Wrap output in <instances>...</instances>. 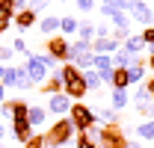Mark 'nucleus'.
<instances>
[{"mask_svg":"<svg viewBox=\"0 0 154 148\" xmlns=\"http://www.w3.org/2000/svg\"><path fill=\"white\" fill-rule=\"evenodd\" d=\"M74 125H71V119L68 116H62V119H57L51 128H48V133H45V145L48 148H59V145H71L74 142Z\"/></svg>","mask_w":154,"mask_h":148,"instance_id":"f257e3e1","label":"nucleus"},{"mask_svg":"<svg viewBox=\"0 0 154 148\" xmlns=\"http://www.w3.org/2000/svg\"><path fill=\"white\" fill-rule=\"evenodd\" d=\"M54 65H57V62H54L48 54H33L27 62H24L27 80H30L33 86H42V83L48 80V74H51V68H54Z\"/></svg>","mask_w":154,"mask_h":148,"instance_id":"f03ea898","label":"nucleus"},{"mask_svg":"<svg viewBox=\"0 0 154 148\" xmlns=\"http://www.w3.org/2000/svg\"><path fill=\"white\" fill-rule=\"evenodd\" d=\"M59 74H62L65 95L71 98V104H74V101H83V95L89 92V89H86V83H83V71H80V68H74L71 62H65V65L59 68Z\"/></svg>","mask_w":154,"mask_h":148,"instance_id":"7ed1b4c3","label":"nucleus"},{"mask_svg":"<svg viewBox=\"0 0 154 148\" xmlns=\"http://www.w3.org/2000/svg\"><path fill=\"white\" fill-rule=\"evenodd\" d=\"M68 119H71V125H74L77 133H86L89 128H95V125H98L95 107H89V104H83V101H74V104H71Z\"/></svg>","mask_w":154,"mask_h":148,"instance_id":"20e7f679","label":"nucleus"},{"mask_svg":"<svg viewBox=\"0 0 154 148\" xmlns=\"http://www.w3.org/2000/svg\"><path fill=\"white\" fill-rule=\"evenodd\" d=\"M45 48H48V56L54 59V62H68V51H71V42L65 36H51V39H45Z\"/></svg>","mask_w":154,"mask_h":148,"instance_id":"39448f33","label":"nucleus"},{"mask_svg":"<svg viewBox=\"0 0 154 148\" xmlns=\"http://www.w3.org/2000/svg\"><path fill=\"white\" fill-rule=\"evenodd\" d=\"M48 113H51V116H59V119L68 116V113H71V98L65 92L62 95H51V98H48Z\"/></svg>","mask_w":154,"mask_h":148,"instance_id":"423d86ee","label":"nucleus"},{"mask_svg":"<svg viewBox=\"0 0 154 148\" xmlns=\"http://www.w3.org/2000/svg\"><path fill=\"white\" fill-rule=\"evenodd\" d=\"M131 18H134V21H139V24H142V30H145V27H154V9L148 6V3H136V0H134Z\"/></svg>","mask_w":154,"mask_h":148,"instance_id":"0eeeda50","label":"nucleus"},{"mask_svg":"<svg viewBox=\"0 0 154 148\" xmlns=\"http://www.w3.org/2000/svg\"><path fill=\"white\" fill-rule=\"evenodd\" d=\"M38 92H45L48 98H51V95H62V92H65L62 74H59V71H51V74H48V80H45V83L38 86Z\"/></svg>","mask_w":154,"mask_h":148,"instance_id":"6e6552de","label":"nucleus"},{"mask_svg":"<svg viewBox=\"0 0 154 148\" xmlns=\"http://www.w3.org/2000/svg\"><path fill=\"white\" fill-rule=\"evenodd\" d=\"M36 27L42 30V36H45V39H51V36H59V15H42Z\"/></svg>","mask_w":154,"mask_h":148,"instance_id":"1a4fd4ad","label":"nucleus"},{"mask_svg":"<svg viewBox=\"0 0 154 148\" xmlns=\"http://www.w3.org/2000/svg\"><path fill=\"white\" fill-rule=\"evenodd\" d=\"M38 18L42 15H36L33 9H21V12H15V18H12V24L18 27V30H30V27H36Z\"/></svg>","mask_w":154,"mask_h":148,"instance_id":"9d476101","label":"nucleus"},{"mask_svg":"<svg viewBox=\"0 0 154 148\" xmlns=\"http://www.w3.org/2000/svg\"><path fill=\"white\" fill-rule=\"evenodd\" d=\"M12 136H15V142H27L30 136H33V125H30V119H24V122H12Z\"/></svg>","mask_w":154,"mask_h":148,"instance_id":"9b49d317","label":"nucleus"},{"mask_svg":"<svg viewBox=\"0 0 154 148\" xmlns=\"http://www.w3.org/2000/svg\"><path fill=\"white\" fill-rule=\"evenodd\" d=\"M92 54V42H83V39H77V42H71V51H68V62H77L80 56Z\"/></svg>","mask_w":154,"mask_h":148,"instance_id":"f8f14e48","label":"nucleus"},{"mask_svg":"<svg viewBox=\"0 0 154 148\" xmlns=\"http://www.w3.org/2000/svg\"><path fill=\"white\" fill-rule=\"evenodd\" d=\"M145 71H148V62H142V59H136L134 65L128 68V77H131V86H139V83L145 80Z\"/></svg>","mask_w":154,"mask_h":148,"instance_id":"ddd939ff","label":"nucleus"},{"mask_svg":"<svg viewBox=\"0 0 154 148\" xmlns=\"http://www.w3.org/2000/svg\"><path fill=\"white\" fill-rule=\"evenodd\" d=\"M128 104H131V92H128V89H113V92H110V107H113L116 113L125 110Z\"/></svg>","mask_w":154,"mask_h":148,"instance_id":"4468645a","label":"nucleus"},{"mask_svg":"<svg viewBox=\"0 0 154 148\" xmlns=\"http://www.w3.org/2000/svg\"><path fill=\"white\" fill-rule=\"evenodd\" d=\"M122 48H125L131 56H139L142 51H145V42H142V36H139V33H131V36L125 39V45H122Z\"/></svg>","mask_w":154,"mask_h":148,"instance_id":"2eb2a0df","label":"nucleus"},{"mask_svg":"<svg viewBox=\"0 0 154 148\" xmlns=\"http://www.w3.org/2000/svg\"><path fill=\"white\" fill-rule=\"evenodd\" d=\"M116 51H119V45H116L113 39H92V54H107V56H113Z\"/></svg>","mask_w":154,"mask_h":148,"instance_id":"dca6fc26","label":"nucleus"},{"mask_svg":"<svg viewBox=\"0 0 154 148\" xmlns=\"http://www.w3.org/2000/svg\"><path fill=\"white\" fill-rule=\"evenodd\" d=\"M77 30H80V21L71 18V15H59V36H74Z\"/></svg>","mask_w":154,"mask_h":148,"instance_id":"f3484780","label":"nucleus"},{"mask_svg":"<svg viewBox=\"0 0 154 148\" xmlns=\"http://www.w3.org/2000/svg\"><path fill=\"white\" fill-rule=\"evenodd\" d=\"M27 119H30V125H33V128H42V125L48 122V107H38V104H33V107L27 110Z\"/></svg>","mask_w":154,"mask_h":148,"instance_id":"a211bd4d","label":"nucleus"},{"mask_svg":"<svg viewBox=\"0 0 154 148\" xmlns=\"http://www.w3.org/2000/svg\"><path fill=\"white\" fill-rule=\"evenodd\" d=\"M136 59H139V56H131L125 48H119V51L113 54V68H131Z\"/></svg>","mask_w":154,"mask_h":148,"instance_id":"6ab92c4d","label":"nucleus"},{"mask_svg":"<svg viewBox=\"0 0 154 148\" xmlns=\"http://www.w3.org/2000/svg\"><path fill=\"white\" fill-rule=\"evenodd\" d=\"M113 89H128L131 86V77H128V68H113V80H110Z\"/></svg>","mask_w":154,"mask_h":148,"instance_id":"aec40b11","label":"nucleus"},{"mask_svg":"<svg viewBox=\"0 0 154 148\" xmlns=\"http://www.w3.org/2000/svg\"><path fill=\"white\" fill-rule=\"evenodd\" d=\"M131 101H134L136 107H151V104H154V101H151V92H148L145 86H136L134 95H131Z\"/></svg>","mask_w":154,"mask_h":148,"instance_id":"412c9836","label":"nucleus"},{"mask_svg":"<svg viewBox=\"0 0 154 148\" xmlns=\"http://www.w3.org/2000/svg\"><path fill=\"white\" fill-rule=\"evenodd\" d=\"M95 116H98L101 125H119V113H116L113 107H98Z\"/></svg>","mask_w":154,"mask_h":148,"instance_id":"4be33fe9","label":"nucleus"},{"mask_svg":"<svg viewBox=\"0 0 154 148\" xmlns=\"http://www.w3.org/2000/svg\"><path fill=\"white\" fill-rule=\"evenodd\" d=\"M139 142H151L154 139V122H139V128L134 130Z\"/></svg>","mask_w":154,"mask_h":148,"instance_id":"5701e85b","label":"nucleus"},{"mask_svg":"<svg viewBox=\"0 0 154 148\" xmlns=\"http://www.w3.org/2000/svg\"><path fill=\"white\" fill-rule=\"evenodd\" d=\"M15 3L12 0H0V24H12V18H15Z\"/></svg>","mask_w":154,"mask_h":148,"instance_id":"b1692460","label":"nucleus"},{"mask_svg":"<svg viewBox=\"0 0 154 148\" xmlns=\"http://www.w3.org/2000/svg\"><path fill=\"white\" fill-rule=\"evenodd\" d=\"M83 83H86V89L92 92V89H101L104 86V80H101V74L95 68H89V71H83Z\"/></svg>","mask_w":154,"mask_h":148,"instance_id":"393cba45","label":"nucleus"},{"mask_svg":"<svg viewBox=\"0 0 154 148\" xmlns=\"http://www.w3.org/2000/svg\"><path fill=\"white\" fill-rule=\"evenodd\" d=\"M77 39H83V42H92V39H95V24L83 21V24H80V30H77Z\"/></svg>","mask_w":154,"mask_h":148,"instance_id":"a878e982","label":"nucleus"},{"mask_svg":"<svg viewBox=\"0 0 154 148\" xmlns=\"http://www.w3.org/2000/svg\"><path fill=\"white\" fill-rule=\"evenodd\" d=\"M74 148H98V145H95V139H92L89 133H77V139H74Z\"/></svg>","mask_w":154,"mask_h":148,"instance_id":"bb28decb","label":"nucleus"},{"mask_svg":"<svg viewBox=\"0 0 154 148\" xmlns=\"http://www.w3.org/2000/svg\"><path fill=\"white\" fill-rule=\"evenodd\" d=\"M24 148H48L45 145V133H33V136L24 142Z\"/></svg>","mask_w":154,"mask_h":148,"instance_id":"cd10ccee","label":"nucleus"},{"mask_svg":"<svg viewBox=\"0 0 154 148\" xmlns=\"http://www.w3.org/2000/svg\"><path fill=\"white\" fill-rule=\"evenodd\" d=\"M12 51H15V54H24V56H27V59L33 56V51L27 48V42H24V39H15V42H12Z\"/></svg>","mask_w":154,"mask_h":148,"instance_id":"c85d7f7f","label":"nucleus"},{"mask_svg":"<svg viewBox=\"0 0 154 148\" xmlns=\"http://www.w3.org/2000/svg\"><path fill=\"white\" fill-rule=\"evenodd\" d=\"M110 36H113V27L110 24H104V21L95 24V39H110Z\"/></svg>","mask_w":154,"mask_h":148,"instance_id":"c756f323","label":"nucleus"},{"mask_svg":"<svg viewBox=\"0 0 154 148\" xmlns=\"http://www.w3.org/2000/svg\"><path fill=\"white\" fill-rule=\"evenodd\" d=\"M139 36H142V42H145V48H148V51L154 54V27H145Z\"/></svg>","mask_w":154,"mask_h":148,"instance_id":"7c9ffc66","label":"nucleus"},{"mask_svg":"<svg viewBox=\"0 0 154 148\" xmlns=\"http://www.w3.org/2000/svg\"><path fill=\"white\" fill-rule=\"evenodd\" d=\"M74 6L77 9H80V12H86V15H92V12H95V0H74Z\"/></svg>","mask_w":154,"mask_h":148,"instance_id":"2f4dec72","label":"nucleus"},{"mask_svg":"<svg viewBox=\"0 0 154 148\" xmlns=\"http://www.w3.org/2000/svg\"><path fill=\"white\" fill-rule=\"evenodd\" d=\"M48 3H51V0H30V3H27V9H33L36 15H42V12L48 9Z\"/></svg>","mask_w":154,"mask_h":148,"instance_id":"473e14b6","label":"nucleus"},{"mask_svg":"<svg viewBox=\"0 0 154 148\" xmlns=\"http://www.w3.org/2000/svg\"><path fill=\"white\" fill-rule=\"evenodd\" d=\"M12 56H15V51H12V48L0 45V65H3V62H12Z\"/></svg>","mask_w":154,"mask_h":148,"instance_id":"72a5a7b5","label":"nucleus"},{"mask_svg":"<svg viewBox=\"0 0 154 148\" xmlns=\"http://www.w3.org/2000/svg\"><path fill=\"white\" fill-rule=\"evenodd\" d=\"M3 119H12V110H9V107H6V101H3V104H0V122H3Z\"/></svg>","mask_w":154,"mask_h":148,"instance_id":"f704fd0d","label":"nucleus"},{"mask_svg":"<svg viewBox=\"0 0 154 148\" xmlns=\"http://www.w3.org/2000/svg\"><path fill=\"white\" fill-rule=\"evenodd\" d=\"M12 3H15V9L21 12V9H27V3H30V0H12Z\"/></svg>","mask_w":154,"mask_h":148,"instance_id":"c9c22d12","label":"nucleus"},{"mask_svg":"<svg viewBox=\"0 0 154 148\" xmlns=\"http://www.w3.org/2000/svg\"><path fill=\"white\" fill-rule=\"evenodd\" d=\"M145 89L151 92V101H154V77H151V80H148V83H145Z\"/></svg>","mask_w":154,"mask_h":148,"instance_id":"e433bc0d","label":"nucleus"},{"mask_svg":"<svg viewBox=\"0 0 154 148\" xmlns=\"http://www.w3.org/2000/svg\"><path fill=\"white\" fill-rule=\"evenodd\" d=\"M3 101H6V86L0 83V104H3Z\"/></svg>","mask_w":154,"mask_h":148,"instance_id":"4c0bfd02","label":"nucleus"},{"mask_svg":"<svg viewBox=\"0 0 154 148\" xmlns=\"http://www.w3.org/2000/svg\"><path fill=\"white\" fill-rule=\"evenodd\" d=\"M145 62H148V68H151V71H154V54L148 56V59H145Z\"/></svg>","mask_w":154,"mask_h":148,"instance_id":"58836bf2","label":"nucleus"},{"mask_svg":"<svg viewBox=\"0 0 154 148\" xmlns=\"http://www.w3.org/2000/svg\"><path fill=\"white\" fill-rule=\"evenodd\" d=\"M3 136H6V128H3V122H0V142H3Z\"/></svg>","mask_w":154,"mask_h":148,"instance_id":"ea45409f","label":"nucleus"},{"mask_svg":"<svg viewBox=\"0 0 154 148\" xmlns=\"http://www.w3.org/2000/svg\"><path fill=\"white\" fill-rule=\"evenodd\" d=\"M3 71H6V65H0V80H3Z\"/></svg>","mask_w":154,"mask_h":148,"instance_id":"a19ab883","label":"nucleus"},{"mask_svg":"<svg viewBox=\"0 0 154 148\" xmlns=\"http://www.w3.org/2000/svg\"><path fill=\"white\" fill-rule=\"evenodd\" d=\"M136 3H148V0H136Z\"/></svg>","mask_w":154,"mask_h":148,"instance_id":"79ce46f5","label":"nucleus"},{"mask_svg":"<svg viewBox=\"0 0 154 148\" xmlns=\"http://www.w3.org/2000/svg\"><path fill=\"white\" fill-rule=\"evenodd\" d=\"M0 148H6V145H3V142H0Z\"/></svg>","mask_w":154,"mask_h":148,"instance_id":"37998d69","label":"nucleus"}]
</instances>
